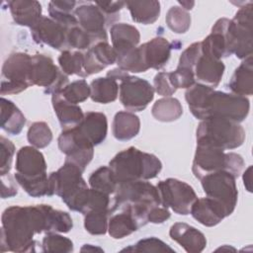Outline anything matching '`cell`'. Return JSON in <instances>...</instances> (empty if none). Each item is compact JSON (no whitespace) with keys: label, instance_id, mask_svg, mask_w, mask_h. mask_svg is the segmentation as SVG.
I'll return each mask as SVG.
<instances>
[{"label":"cell","instance_id":"cell-14","mask_svg":"<svg viewBox=\"0 0 253 253\" xmlns=\"http://www.w3.org/2000/svg\"><path fill=\"white\" fill-rule=\"evenodd\" d=\"M231 20L218 19L211 28V34L201 42L202 53L219 59L233 54Z\"/></svg>","mask_w":253,"mask_h":253},{"label":"cell","instance_id":"cell-25","mask_svg":"<svg viewBox=\"0 0 253 253\" xmlns=\"http://www.w3.org/2000/svg\"><path fill=\"white\" fill-rule=\"evenodd\" d=\"M7 4L17 25L31 29L42 17V5L38 1L12 0Z\"/></svg>","mask_w":253,"mask_h":253},{"label":"cell","instance_id":"cell-10","mask_svg":"<svg viewBox=\"0 0 253 253\" xmlns=\"http://www.w3.org/2000/svg\"><path fill=\"white\" fill-rule=\"evenodd\" d=\"M58 147L66 155L65 161L72 162L83 171L94 156V145L77 126L65 128L58 136Z\"/></svg>","mask_w":253,"mask_h":253},{"label":"cell","instance_id":"cell-55","mask_svg":"<svg viewBox=\"0 0 253 253\" xmlns=\"http://www.w3.org/2000/svg\"><path fill=\"white\" fill-rule=\"evenodd\" d=\"M127 75H128V73L126 71H125V70H123V69H121L119 67L115 68V69H112V70H110L107 73L108 77H111V78H113L115 80H120V81H122Z\"/></svg>","mask_w":253,"mask_h":253},{"label":"cell","instance_id":"cell-35","mask_svg":"<svg viewBox=\"0 0 253 253\" xmlns=\"http://www.w3.org/2000/svg\"><path fill=\"white\" fill-rule=\"evenodd\" d=\"M151 114L159 122L169 123L178 120L183 114L180 101L172 97H164L157 100L151 109Z\"/></svg>","mask_w":253,"mask_h":253},{"label":"cell","instance_id":"cell-4","mask_svg":"<svg viewBox=\"0 0 253 253\" xmlns=\"http://www.w3.org/2000/svg\"><path fill=\"white\" fill-rule=\"evenodd\" d=\"M82 173L79 166L65 161L57 171L48 176L49 196L57 195L68 209L81 212L89 192Z\"/></svg>","mask_w":253,"mask_h":253},{"label":"cell","instance_id":"cell-49","mask_svg":"<svg viewBox=\"0 0 253 253\" xmlns=\"http://www.w3.org/2000/svg\"><path fill=\"white\" fill-rule=\"evenodd\" d=\"M15 154V145L11 140L0 136V174L6 175L10 172L13 156Z\"/></svg>","mask_w":253,"mask_h":253},{"label":"cell","instance_id":"cell-3","mask_svg":"<svg viewBox=\"0 0 253 253\" xmlns=\"http://www.w3.org/2000/svg\"><path fill=\"white\" fill-rule=\"evenodd\" d=\"M119 184L155 178L162 169L161 161L153 154L130 146L119 152L109 163Z\"/></svg>","mask_w":253,"mask_h":253},{"label":"cell","instance_id":"cell-34","mask_svg":"<svg viewBox=\"0 0 253 253\" xmlns=\"http://www.w3.org/2000/svg\"><path fill=\"white\" fill-rule=\"evenodd\" d=\"M76 1H50L48 3V13L52 20L60 24L66 30L79 25L77 18L73 14Z\"/></svg>","mask_w":253,"mask_h":253},{"label":"cell","instance_id":"cell-38","mask_svg":"<svg viewBox=\"0 0 253 253\" xmlns=\"http://www.w3.org/2000/svg\"><path fill=\"white\" fill-rule=\"evenodd\" d=\"M58 63L67 76L73 74L83 78L88 76L84 68V53L80 50H62L58 56Z\"/></svg>","mask_w":253,"mask_h":253},{"label":"cell","instance_id":"cell-16","mask_svg":"<svg viewBox=\"0 0 253 253\" xmlns=\"http://www.w3.org/2000/svg\"><path fill=\"white\" fill-rule=\"evenodd\" d=\"M78 24L95 42H108L107 20L100 8L93 3L82 2L74 10Z\"/></svg>","mask_w":253,"mask_h":253},{"label":"cell","instance_id":"cell-21","mask_svg":"<svg viewBox=\"0 0 253 253\" xmlns=\"http://www.w3.org/2000/svg\"><path fill=\"white\" fill-rule=\"evenodd\" d=\"M169 235L172 240L179 243L189 253L202 252L207 245L204 233L185 222L174 223L170 227Z\"/></svg>","mask_w":253,"mask_h":253},{"label":"cell","instance_id":"cell-30","mask_svg":"<svg viewBox=\"0 0 253 253\" xmlns=\"http://www.w3.org/2000/svg\"><path fill=\"white\" fill-rule=\"evenodd\" d=\"M140 129L139 118L132 112L120 111L113 121V134L121 141H126L135 137Z\"/></svg>","mask_w":253,"mask_h":253},{"label":"cell","instance_id":"cell-9","mask_svg":"<svg viewBox=\"0 0 253 253\" xmlns=\"http://www.w3.org/2000/svg\"><path fill=\"white\" fill-rule=\"evenodd\" d=\"M200 180L207 197L219 202L227 216L230 215L235 210L238 198L236 178L230 172L220 170L205 175Z\"/></svg>","mask_w":253,"mask_h":253},{"label":"cell","instance_id":"cell-41","mask_svg":"<svg viewBox=\"0 0 253 253\" xmlns=\"http://www.w3.org/2000/svg\"><path fill=\"white\" fill-rule=\"evenodd\" d=\"M90 86L87 84L85 79H79L68 83L62 90L56 92V94L65 101L76 105L87 100L90 97Z\"/></svg>","mask_w":253,"mask_h":253},{"label":"cell","instance_id":"cell-57","mask_svg":"<svg viewBox=\"0 0 253 253\" xmlns=\"http://www.w3.org/2000/svg\"><path fill=\"white\" fill-rule=\"evenodd\" d=\"M179 4L182 6V8L186 11L191 10L193 8V6L195 5L194 1H179Z\"/></svg>","mask_w":253,"mask_h":253},{"label":"cell","instance_id":"cell-44","mask_svg":"<svg viewBox=\"0 0 253 253\" xmlns=\"http://www.w3.org/2000/svg\"><path fill=\"white\" fill-rule=\"evenodd\" d=\"M28 141L36 148H44L52 140V132L44 122H35L28 129Z\"/></svg>","mask_w":253,"mask_h":253},{"label":"cell","instance_id":"cell-32","mask_svg":"<svg viewBox=\"0 0 253 253\" xmlns=\"http://www.w3.org/2000/svg\"><path fill=\"white\" fill-rule=\"evenodd\" d=\"M126 6L128 9L132 21L151 25L159 18L160 3L158 1H126Z\"/></svg>","mask_w":253,"mask_h":253},{"label":"cell","instance_id":"cell-48","mask_svg":"<svg viewBox=\"0 0 253 253\" xmlns=\"http://www.w3.org/2000/svg\"><path fill=\"white\" fill-rule=\"evenodd\" d=\"M169 77L174 88L188 89L196 83L194 71L191 68L177 66L175 71L169 72Z\"/></svg>","mask_w":253,"mask_h":253},{"label":"cell","instance_id":"cell-2","mask_svg":"<svg viewBox=\"0 0 253 253\" xmlns=\"http://www.w3.org/2000/svg\"><path fill=\"white\" fill-rule=\"evenodd\" d=\"M185 99L192 115L201 121L220 118L241 123L247 118L250 110L247 97L215 91L198 82L186 90Z\"/></svg>","mask_w":253,"mask_h":253},{"label":"cell","instance_id":"cell-46","mask_svg":"<svg viewBox=\"0 0 253 253\" xmlns=\"http://www.w3.org/2000/svg\"><path fill=\"white\" fill-rule=\"evenodd\" d=\"M42 252H72L73 242L56 232H48L44 235L42 241Z\"/></svg>","mask_w":253,"mask_h":253},{"label":"cell","instance_id":"cell-51","mask_svg":"<svg viewBox=\"0 0 253 253\" xmlns=\"http://www.w3.org/2000/svg\"><path fill=\"white\" fill-rule=\"evenodd\" d=\"M154 91L161 96L170 97L176 92L169 77V72H158L153 79Z\"/></svg>","mask_w":253,"mask_h":253},{"label":"cell","instance_id":"cell-5","mask_svg":"<svg viewBox=\"0 0 253 253\" xmlns=\"http://www.w3.org/2000/svg\"><path fill=\"white\" fill-rule=\"evenodd\" d=\"M197 144H208L222 150L234 149L242 145L245 139V130L239 123L210 118L203 120L196 132Z\"/></svg>","mask_w":253,"mask_h":253},{"label":"cell","instance_id":"cell-54","mask_svg":"<svg viewBox=\"0 0 253 253\" xmlns=\"http://www.w3.org/2000/svg\"><path fill=\"white\" fill-rule=\"evenodd\" d=\"M170 214L171 213L167 208L159 205L150 209L147 214V220L152 223H162L170 217Z\"/></svg>","mask_w":253,"mask_h":253},{"label":"cell","instance_id":"cell-37","mask_svg":"<svg viewBox=\"0 0 253 253\" xmlns=\"http://www.w3.org/2000/svg\"><path fill=\"white\" fill-rule=\"evenodd\" d=\"M45 221H46V231L48 232H56V233H66L69 232L73 227V221L68 212L54 210L49 205H42Z\"/></svg>","mask_w":253,"mask_h":253},{"label":"cell","instance_id":"cell-15","mask_svg":"<svg viewBox=\"0 0 253 253\" xmlns=\"http://www.w3.org/2000/svg\"><path fill=\"white\" fill-rule=\"evenodd\" d=\"M252 2H248L236 12L231 20L234 41V54L240 59L252 56Z\"/></svg>","mask_w":253,"mask_h":253},{"label":"cell","instance_id":"cell-23","mask_svg":"<svg viewBox=\"0 0 253 253\" xmlns=\"http://www.w3.org/2000/svg\"><path fill=\"white\" fill-rule=\"evenodd\" d=\"M146 66L153 69L163 68L171 55L172 44L163 37H156L140 44Z\"/></svg>","mask_w":253,"mask_h":253},{"label":"cell","instance_id":"cell-39","mask_svg":"<svg viewBox=\"0 0 253 253\" xmlns=\"http://www.w3.org/2000/svg\"><path fill=\"white\" fill-rule=\"evenodd\" d=\"M88 182L92 189L109 195L114 194L118 187V183L114 177L113 171L109 166H102L95 170L89 177Z\"/></svg>","mask_w":253,"mask_h":253},{"label":"cell","instance_id":"cell-42","mask_svg":"<svg viewBox=\"0 0 253 253\" xmlns=\"http://www.w3.org/2000/svg\"><path fill=\"white\" fill-rule=\"evenodd\" d=\"M17 183L24 189V191L34 198L42 196H49V180L47 175L38 178H24L17 174L14 175Z\"/></svg>","mask_w":253,"mask_h":253},{"label":"cell","instance_id":"cell-18","mask_svg":"<svg viewBox=\"0 0 253 253\" xmlns=\"http://www.w3.org/2000/svg\"><path fill=\"white\" fill-rule=\"evenodd\" d=\"M15 169V174L29 179L47 175L44 156L34 146H23L18 150Z\"/></svg>","mask_w":253,"mask_h":253},{"label":"cell","instance_id":"cell-1","mask_svg":"<svg viewBox=\"0 0 253 253\" xmlns=\"http://www.w3.org/2000/svg\"><path fill=\"white\" fill-rule=\"evenodd\" d=\"M45 231L42 205L9 207L2 213L1 251L36 252L34 236Z\"/></svg>","mask_w":253,"mask_h":253},{"label":"cell","instance_id":"cell-27","mask_svg":"<svg viewBox=\"0 0 253 253\" xmlns=\"http://www.w3.org/2000/svg\"><path fill=\"white\" fill-rule=\"evenodd\" d=\"M51 103L62 128L73 127L82 121L84 114L78 105L65 101L56 93L51 95Z\"/></svg>","mask_w":253,"mask_h":253},{"label":"cell","instance_id":"cell-40","mask_svg":"<svg viewBox=\"0 0 253 253\" xmlns=\"http://www.w3.org/2000/svg\"><path fill=\"white\" fill-rule=\"evenodd\" d=\"M110 210H93L84 214V227L93 235L105 234L108 230Z\"/></svg>","mask_w":253,"mask_h":253},{"label":"cell","instance_id":"cell-8","mask_svg":"<svg viewBox=\"0 0 253 253\" xmlns=\"http://www.w3.org/2000/svg\"><path fill=\"white\" fill-rule=\"evenodd\" d=\"M32 55L25 52H13L2 67L1 95L18 94L33 86L31 82Z\"/></svg>","mask_w":253,"mask_h":253},{"label":"cell","instance_id":"cell-36","mask_svg":"<svg viewBox=\"0 0 253 253\" xmlns=\"http://www.w3.org/2000/svg\"><path fill=\"white\" fill-rule=\"evenodd\" d=\"M117 63L119 68L132 73L145 72L148 70L142 54L140 45L126 49L124 51L118 52Z\"/></svg>","mask_w":253,"mask_h":253},{"label":"cell","instance_id":"cell-12","mask_svg":"<svg viewBox=\"0 0 253 253\" xmlns=\"http://www.w3.org/2000/svg\"><path fill=\"white\" fill-rule=\"evenodd\" d=\"M32 85L44 87L45 94H53L68 84V76L58 68L51 57L44 54L32 55Z\"/></svg>","mask_w":253,"mask_h":253},{"label":"cell","instance_id":"cell-33","mask_svg":"<svg viewBox=\"0 0 253 253\" xmlns=\"http://www.w3.org/2000/svg\"><path fill=\"white\" fill-rule=\"evenodd\" d=\"M90 98L93 102L108 104L118 98L119 84L111 77H99L90 84Z\"/></svg>","mask_w":253,"mask_h":253},{"label":"cell","instance_id":"cell-43","mask_svg":"<svg viewBox=\"0 0 253 253\" xmlns=\"http://www.w3.org/2000/svg\"><path fill=\"white\" fill-rule=\"evenodd\" d=\"M168 28L176 34L186 33L191 26V16L188 11L179 6H172L165 18Z\"/></svg>","mask_w":253,"mask_h":253},{"label":"cell","instance_id":"cell-52","mask_svg":"<svg viewBox=\"0 0 253 253\" xmlns=\"http://www.w3.org/2000/svg\"><path fill=\"white\" fill-rule=\"evenodd\" d=\"M201 53H202L201 42L192 43L181 53L180 58H179L178 66L193 69V66H194L195 62L197 61V59L201 55Z\"/></svg>","mask_w":253,"mask_h":253},{"label":"cell","instance_id":"cell-26","mask_svg":"<svg viewBox=\"0 0 253 253\" xmlns=\"http://www.w3.org/2000/svg\"><path fill=\"white\" fill-rule=\"evenodd\" d=\"M253 58L249 56L240 63L235 69L230 81L227 84V88L232 94L239 96H251L253 90Z\"/></svg>","mask_w":253,"mask_h":253},{"label":"cell","instance_id":"cell-6","mask_svg":"<svg viewBox=\"0 0 253 253\" xmlns=\"http://www.w3.org/2000/svg\"><path fill=\"white\" fill-rule=\"evenodd\" d=\"M243 168L244 160L241 155L234 152L225 153L224 150L208 144H197L192 166L196 178L201 179L220 170L228 171L237 178Z\"/></svg>","mask_w":253,"mask_h":253},{"label":"cell","instance_id":"cell-11","mask_svg":"<svg viewBox=\"0 0 253 253\" xmlns=\"http://www.w3.org/2000/svg\"><path fill=\"white\" fill-rule=\"evenodd\" d=\"M156 187L161 205L167 209L171 208L174 212L181 215L189 214L192 205L198 199L197 194L189 184L175 178L159 181Z\"/></svg>","mask_w":253,"mask_h":253},{"label":"cell","instance_id":"cell-50","mask_svg":"<svg viewBox=\"0 0 253 253\" xmlns=\"http://www.w3.org/2000/svg\"><path fill=\"white\" fill-rule=\"evenodd\" d=\"M106 17L107 25L113 24L120 19V11L126 6L125 1H111V2H95Z\"/></svg>","mask_w":253,"mask_h":253},{"label":"cell","instance_id":"cell-56","mask_svg":"<svg viewBox=\"0 0 253 253\" xmlns=\"http://www.w3.org/2000/svg\"><path fill=\"white\" fill-rule=\"evenodd\" d=\"M251 172H252V166H249L243 173V183L248 192H252L251 188Z\"/></svg>","mask_w":253,"mask_h":253},{"label":"cell","instance_id":"cell-22","mask_svg":"<svg viewBox=\"0 0 253 253\" xmlns=\"http://www.w3.org/2000/svg\"><path fill=\"white\" fill-rule=\"evenodd\" d=\"M225 66L222 60L212 58L203 53H201L193 66L195 79L198 80V83L210 86L213 89L219 84Z\"/></svg>","mask_w":253,"mask_h":253},{"label":"cell","instance_id":"cell-24","mask_svg":"<svg viewBox=\"0 0 253 253\" xmlns=\"http://www.w3.org/2000/svg\"><path fill=\"white\" fill-rule=\"evenodd\" d=\"M77 126L94 146L102 143L107 136L108 121L104 113L87 112Z\"/></svg>","mask_w":253,"mask_h":253},{"label":"cell","instance_id":"cell-7","mask_svg":"<svg viewBox=\"0 0 253 253\" xmlns=\"http://www.w3.org/2000/svg\"><path fill=\"white\" fill-rule=\"evenodd\" d=\"M159 205L161 202L156 186L147 180L130 181L118 185L110 212L112 213L124 206H132L149 211L150 209Z\"/></svg>","mask_w":253,"mask_h":253},{"label":"cell","instance_id":"cell-19","mask_svg":"<svg viewBox=\"0 0 253 253\" xmlns=\"http://www.w3.org/2000/svg\"><path fill=\"white\" fill-rule=\"evenodd\" d=\"M115 62L117 54L108 42H98L84 52V68L88 76L99 73Z\"/></svg>","mask_w":253,"mask_h":253},{"label":"cell","instance_id":"cell-31","mask_svg":"<svg viewBox=\"0 0 253 253\" xmlns=\"http://www.w3.org/2000/svg\"><path fill=\"white\" fill-rule=\"evenodd\" d=\"M26 124L21 110L10 100L1 98V128L8 134L18 135Z\"/></svg>","mask_w":253,"mask_h":253},{"label":"cell","instance_id":"cell-45","mask_svg":"<svg viewBox=\"0 0 253 253\" xmlns=\"http://www.w3.org/2000/svg\"><path fill=\"white\" fill-rule=\"evenodd\" d=\"M94 43L93 39L80 28L79 25L74 26L66 31V48L65 49H78L87 50Z\"/></svg>","mask_w":253,"mask_h":253},{"label":"cell","instance_id":"cell-13","mask_svg":"<svg viewBox=\"0 0 253 253\" xmlns=\"http://www.w3.org/2000/svg\"><path fill=\"white\" fill-rule=\"evenodd\" d=\"M119 90L121 103L130 112L144 110L154 97V88L147 80L129 74L121 81Z\"/></svg>","mask_w":253,"mask_h":253},{"label":"cell","instance_id":"cell-17","mask_svg":"<svg viewBox=\"0 0 253 253\" xmlns=\"http://www.w3.org/2000/svg\"><path fill=\"white\" fill-rule=\"evenodd\" d=\"M66 31L51 18L42 16L31 28V35L37 43H43L57 50H65Z\"/></svg>","mask_w":253,"mask_h":253},{"label":"cell","instance_id":"cell-47","mask_svg":"<svg viewBox=\"0 0 253 253\" xmlns=\"http://www.w3.org/2000/svg\"><path fill=\"white\" fill-rule=\"evenodd\" d=\"M123 251H131V252H175L168 244L156 237H147L140 239L135 244L130 245L123 249Z\"/></svg>","mask_w":253,"mask_h":253},{"label":"cell","instance_id":"cell-53","mask_svg":"<svg viewBox=\"0 0 253 253\" xmlns=\"http://www.w3.org/2000/svg\"><path fill=\"white\" fill-rule=\"evenodd\" d=\"M1 184H2V190H1V197L2 199L11 198L17 195L18 193V187H17V181L15 177H12L10 173L6 175L1 176Z\"/></svg>","mask_w":253,"mask_h":253},{"label":"cell","instance_id":"cell-20","mask_svg":"<svg viewBox=\"0 0 253 253\" xmlns=\"http://www.w3.org/2000/svg\"><path fill=\"white\" fill-rule=\"evenodd\" d=\"M190 213L205 226H214L227 216L224 207L214 199L206 197L197 199L191 207Z\"/></svg>","mask_w":253,"mask_h":253},{"label":"cell","instance_id":"cell-29","mask_svg":"<svg viewBox=\"0 0 253 253\" xmlns=\"http://www.w3.org/2000/svg\"><path fill=\"white\" fill-rule=\"evenodd\" d=\"M111 41L116 53L126 49L137 46L140 41L138 30L131 25L126 23L114 24L110 28Z\"/></svg>","mask_w":253,"mask_h":253},{"label":"cell","instance_id":"cell-28","mask_svg":"<svg viewBox=\"0 0 253 253\" xmlns=\"http://www.w3.org/2000/svg\"><path fill=\"white\" fill-rule=\"evenodd\" d=\"M121 211L110 216L108 231L115 239L124 238L140 228L139 223L127 208L119 209Z\"/></svg>","mask_w":253,"mask_h":253}]
</instances>
